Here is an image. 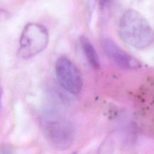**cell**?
<instances>
[{
    "mask_svg": "<svg viewBox=\"0 0 154 154\" xmlns=\"http://www.w3.org/2000/svg\"><path fill=\"white\" fill-rule=\"evenodd\" d=\"M119 31L122 39L134 48H146L154 41L153 29L140 12L133 9L122 16Z\"/></svg>",
    "mask_w": 154,
    "mask_h": 154,
    "instance_id": "1",
    "label": "cell"
},
{
    "mask_svg": "<svg viewBox=\"0 0 154 154\" xmlns=\"http://www.w3.org/2000/svg\"><path fill=\"white\" fill-rule=\"evenodd\" d=\"M42 131L49 143L58 149H66L75 140L73 125L67 119L54 113H48L41 119Z\"/></svg>",
    "mask_w": 154,
    "mask_h": 154,
    "instance_id": "2",
    "label": "cell"
},
{
    "mask_svg": "<svg viewBox=\"0 0 154 154\" xmlns=\"http://www.w3.org/2000/svg\"><path fill=\"white\" fill-rule=\"evenodd\" d=\"M49 40L48 31L44 26L29 23L25 26L21 33L17 54L22 58H31L46 48Z\"/></svg>",
    "mask_w": 154,
    "mask_h": 154,
    "instance_id": "3",
    "label": "cell"
},
{
    "mask_svg": "<svg viewBox=\"0 0 154 154\" xmlns=\"http://www.w3.org/2000/svg\"><path fill=\"white\" fill-rule=\"evenodd\" d=\"M55 74L61 85L73 94L80 93L82 88V78L77 66L69 58L60 57L55 63Z\"/></svg>",
    "mask_w": 154,
    "mask_h": 154,
    "instance_id": "4",
    "label": "cell"
},
{
    "mask_svg": "<svg viewBox=\"0 0 154 154\" xmlns=\"http://www.w3.org/2000/svg\"><path fill=\"white\" fill-rule=\"evenodd\" d=\"M102 47L106 55L116 64L126 69H138L140 62L134 57L128 54L111 39H105Z\"/></svg>",
    "mask_w": 154,
    "mask_h": 154,
    "instance_id": "5",
    "label": "cell"
},
{
    "mask_svg": "<svg viewBox=\"0 0 154 154\" xmlns=\"http://www.w3.org/2000/svg\"><path fill=\"white\" fill-rule=\"evenodd\" d=\"M80 42L88 62L93 69H98L100 67L99 59L93 45L88 38L84 35L80 37Z\"/></svg>",
    "mask_w": 154,
    "mask_h": 154,
    "instance_id": "6",
    "label": "cell"
},
{
    "mask_svg": "<svg viewBox=\"0 0 154 154\" xmlns=\"http://www.w3.org/2000/svg\"><path fill=\"white\" fill-rule=\"evenodd\" d=\"M101 10H105L110 7L114 0H94Z\"/></svg>",
    "mask_w": 154,
    "mask_h": 154,
    "instance_id": "7",
    "label": "cell"
},
{
    "mask_svg": "<svg viewBox=\"0 0 154 154\" xmlns=\"http://www.w3.org/2000/svg\"><path fill=\"white\" fill-rule=\"evenodd\" d=\"M7 16V13L6 11L0 9V22L1 21L2 19H4Z\"/></svg>",
    "mask_w": 154,
    "mask_h": 154,
    "instance_id": "8",
    "label": "cell"
},
{
    "mask_svg": "<svg viewBox=\"0 0 154 154\" xmlns=\"http://www.w3.org/2000/svg\"><path fill=\"white\" fill-rule=\"evenodd\" d=\"M2 88L0 82V108H1V98H2Z\"/></svg>",
    "mask_w": 154,
    "mask_h": 154,
    "instance_id": "9",
    "label": "cell"
}]
</instances>
